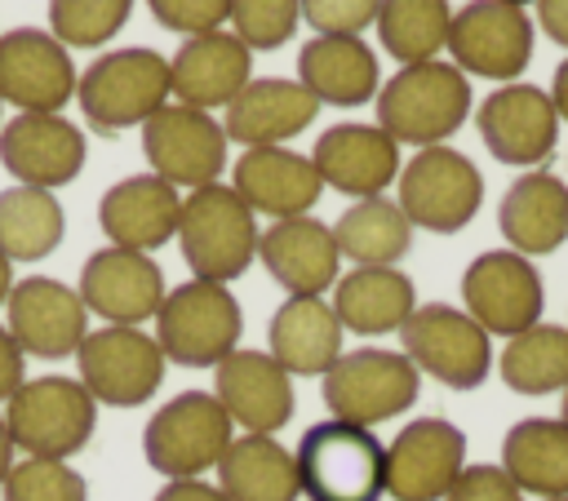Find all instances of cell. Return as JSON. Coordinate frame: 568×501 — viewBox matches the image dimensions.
<instances>
[{
  "instance_id": "25",
  "label": "cell",
  "mask_w": 568,
  "mask_h": 501,
  "mask_svg": "<svg viewBox=\"0 0 568 501\" xmlns=\"http://www.w3.org/2000/svg\"><path fill=\"white\" fill-rule=\"evenodd\" d=\"M178 222H182V195L155 173L120 177L98 200V226L115 248L151 253L178 235Z\"/></svg>"
},
{
  "instance_id": "17",
  "label": "cell",
  "mask_w": 568,
  "mask_h": 501,
  "mask_svg": "<svg viewBox=\"0 0 568 501\" xmlns=\"http://www.w3.org/2000/svg\"><path fill=\"white\" fill-rule=\"evenodd\" d=\"M9 310V337L22 355L36 359H67L89 337V310L80 293L53 275H27L13 279V293L4 301Z\"/></svg>"
},
{
  "instance_id": "26",
  "label": "cell",
  "mask_w": 568,
  "mask_h": 501,
  "mask_svg": "<svg viewBox=\"0 0 568 501\" xmlns=\"http://www.w3.org/2000/svg\"><path fill=\"white\" fill-rule=\"evenodd\" d=\"M231 191L253 213H266V217L284 222V217L311 213L324 195V182H320L311 155H297L288 146H253L235 160Z\"/></svg>"
},
{
  "instance_id": "24",
  "label": "cell",
  "mask_w": 568,
  "mask_h": 501,
  "mask_svg": "<svg viewBox=\"0 0 568 501\" xmlns=\"http://www.w3.org/2000/svg\"><path fill=\"white\" fill-rule=\"evenodd\" d=\"M248 80H253V49L231 31L191 35L169 58V89L182 106L195 111L231 106Z\"/></svg>"
},
{
  "instance_id": "37",
  "label": "cell",
  "mask_w": 568,
  "mask_h": 501,
  "mask_svg": "<svg viewBox=\"0 0 568 501\" xmlns=\"http://www.w3.org/2000/svg\"><path fill=\"white\" fill-rule=\"evenodd\" d=\"M373 27H377L382 49H386L399 67L430 62V58L448 44L453 4H448V0H382Z\"/></svg>"
},
{
  "instance_id": "29",
  "label": "cell",
  "mask_w": 568,
  "mask_h": 501,
  "mask_svg": "<svg viewBox=\"0 0 568 501\" xmlns=\"http://www.w3.org/2000/svg\"><path fill=\"white\" fill-rule=\"evenodd\" d=\"M497 226L501 239L524 257L555 253L568 239V186L546 168L515 177L497 204Z\"/></svg>"
},
{
  "instance_id": "5",
  "label": "cell",
  "mask_w": 568,
  "mask_h": 501,
  "mask_svg": "<svg viewBox=\"0 0 568 501\" xmlns=\"http://www.w3.org/2000/svg\"><path fill=\"white\" fill-rule=\"evenodd\" d=\"M240 333L244 315L226 284H178L155 310V341L164 359L182 368H217L231 350H240Z\"/></svg>"
},
{
  "instance_id": "47",
  "label": "cell",
  "mask_w": 568,
  "mask_h": 501,
  "mask_svg": "<svg viewBox=\"0 0 568 501\" xmlns=\"http://www.w3.org/2000/svg\"><path fill=\"white\" fill-rule=\"evenodd\" d=\"M550 102H555V111H559V120H568V58L555 67V80H550Z\"/></svg>"
},
{
  "instance_id": "27",
  "label": "cell",
  "mask_w": 568,
  "mask_h": 501,
  "mask_svg": "<svg viewBox=\"0 0 568 501\" xmlns=\"http://www.w3.org/2000/svg\"><path fill=\"white\" fill-rule=\"evenodd\" d=\"M315 115H320V102L311 98L306 84L266 75L240 89V98L226 106L222 129H226V142H240L244 151H253V146H284L288 137L311 129Z\"/></svg>"
},
{
  "instance_id": "16",
  "label": "cell",
  "mask_w": 568,
  "mask_h": 501,
  "mask_svg": "<svg viewBox=\"0 0 568 501\" xmlns=\"http://www.w3.org/2000/svg\"><path fill=\"white\" fill-rule=\"evenodd\" d=\"M462 470H466V434L444 417H417L386 448V497L444 501Z\"/></svg>"
},
{
  "instance_id": "18",
  "label": "cell",
  "mask_w": 568,
  "mask_h": 501,
  "mask_svg": "<svg viewBox=\"0 0 568 501\" xmlns=\"http://www.w3.org/2000/svg\"><path fill=\"white\" fill-rule=\"evenodd\" d=\"M479 137L501 164H541L559 142V111L537 84H497L475 111Z\"/></svg>"
},
{
  "instance_id": "50",
  "label": "cell",
  "mask_w": 568,
  "mask_h": 501,
  "mask_svg": "<svg viewBox=\"0 0 568 501\" xmlns=\"http://www.w3.org/2000/svg\"><path fill=\"white\" fill-rule=\"evenodd\" d=\"M559 421L568 426V386H564V403H559Z\"/></svg>"
},
{
  "instance_id": "9",
  "label": "cell",
  "mask_w": 568,
  "mask_h": 501,
  "mask_svg": "<svg viewBox=\"0 0 568 501\" xmlns=\"http://www.w3.org/2000/svg\"><path fill=\"white\" fill-rule=\"evenodd\" d=\"M399 341L413 368L435 377L448 390H475L493 372V341L462 306H448V301L417 306L404 319Z\"/></svg>"
},
{
  "instance_id": "1",
  "label": "cell",
  "mask_w": 568,
  "mask_h": 501,
  "mask_svg": "<svg viewBox=\"0 0 568 501\" xmlns=\"http://www.w3.org/2000/svg\"><path fill=\"white\" fill-rule=\"evenodd\" d=\"M470 115V84L453 62H413L399 67L377 89V129L399 146H444Z\"/></svg>"
},
{
  "instance_id": "35",
  "label": "cell",
  "mask_w": 568,
  "mask_h": 501,
  "mask_svg": "<svg viewBox=\"0 0 568 501\" xmlns=\"http://www.w3.org/2000/svg\"><path fill=\"white\" fill-rule=\"evenodd\" d=\"M67 217L53 191L9 186L0 191V253L9 262H40L62 244Z\"/></svg>"
},
{
  "instance_id": "43",
  "label": "cell",
  "mask_w": 568,
  "mask_h": 501,
  "mask_svg": "<svg viewBox=\"0 0 568 501\" xmlns=\"http://www.w3.org/2000/svg\"><path fill=\"white\" fill-rule=\"evenodd\" d=\"M444 501H524V492L501 466H466Z\"/></svg>"
},
{
  "instance_id": "40",
  "label": "cell",
  "mask_w": 568,
  "mask_h": 501,
  "mask_svg": "<svg viewBox=\"0 0 568 501\" xmlns=\"http://www.w3.org/2000/svg\"><path fill=\"white\" fill-rule=\"evenodd\" d=\"M302 22V0H231V35L248 49H280Z\"/></svg>"
},
{
  "instance_id": "33",
  "label": "cell",
  "mask_w": 568,
  "mask_h": 501,
  "mask_svg": "<svg viewBox=\"0 0 568 501\" xmlns=\"http://www.w3.org/2000/svg\"><path fill=\"white\" fill-rule=\"evenodd\" d=\"M217 488L231 501H297V461L271 434H240L231 439L226 457L217 461Z\"/></svg>"
},
{
  "instance_id": "23",
  "label": "cell",
  "mask_w": 568,
  "mask_h": 501,
  "mask_svg": "<svg viewBox=\"0 0 568 501\" xmlns=\"http://www.w3.org/2000/svg\"><path fill=\"white\" fill-rule=\"evenodd\" d=\"M257 257L288 297H324V288L337 284V266H342L333 226H324L311 213L271 222L257 235Z\"/></svg>"
},
{
  "instance_id": "46",
  "label": "cell",
  "mask_w": 568,
  "mask_h": 501,
  "mask_svg": "<svg viewBox=\"0 0 568 501\" xmlns=\"http://www.w3.org/2000/svg\"><path fill=\"white\" fill-rule=\"evenodd\" d=\"M537 22L559 49H568V0H537Z\"/></svg>"
},
{
  "instance_id": "48",
  "label": "cell",
  "mask_w": 568,
  "mask_h": 501,
  "mask_svg": "<svg viewBox=\"0 0 568 501\" xmlns=\"http://www.w3.org/2000/svg\"><path fill=\"white\" fill-rule=\"evenodd\" d=\"M9 470H13V434H9V426H4V417H0V488H4Z\"/></svg>"
},
{
  "instance_id": "6",
  "label": "cell",
  "mask_w": 568,
  "mask_h": 501,
  "mask_svg": "<svg viewBox=\"0 0 568 501\" xmlns=\"http://www.w3.org/2000/svg\"><path fill=\"white\" fill-rule=\"evenodd\" d=\"M4 426L13 434V448H22L27 457L67 461L93 439L98 403L80 381L49 372V377L22 381L13 390Z\"/></svg>"
},
{
  "instance_id": "14",
  "label": "cell",
  "mask_w": 568,
  "mask_h": 501,
  "mask_svg": "<svg viewBox=\"0 0 568 501\" xmlns=\"http://www.w3.org/2000/svg\"><path fill=\"white\" fill-rule=\"evenodd\" d=\"M226 129L213 120V111H195L182 102H164L146 124H142V151L155 177L169 186L200 191L222 177L226 168Z\"/></svg>"
},
{
  "instance_id": "12",
  "label": "cell",
  "mask_w": 568,
  "mask_h": 501,
  "mask_svg": "<svg viewBox=\"0 0 568 501\" xmlns=\"http://www.w3.org/2000/svg\"><path fill=\"white\" fill-rule=\"evenodd\" d=\"M75 364H80V386L93 395V403L138 408L160 390L169 359L151 333L102 324L80 341Z\"/></svg>"
},
{
  "instance_id": "8",
  "label": "cell",
  "mask_w": 568,
  "mask_h": 501,
  "mask_svg": "<svg viewBox=\"0 0 568 501\" xmlns=\"http://www.w3.org/2000/svg\"><path fill=\"white\" fill-rule=\"evenodd\" d=\"M231 417L209 390L173 395L142 430V452L164 479H200L231 448Z\"/></svg>"
},
{
  "instance_id": "51",
  "label": "cell",
  "mask_w": 568,
  "mask_h": 501,
  "mask_svg": "<svg viewBox=\"0 0 568 501\" xmlns=\"http://www.w3.org/2000/svg\"><path fill=\"white\" fill-rule=\"evenodd\" d=\"M506 4H515V9H524V4H537V0H506Z\"/></svg>"
},
{
  "instance_id": "11",
  "label": "cell",
  "mask_w": 568,
  "mask_h": 501,
  "mask_svg": "<svg viewBox=\"0 0 568 501\" xmlns=\"http://www.w3.org/2000/svg\"><path fill=\"white\" fill-rule=\"evenodd\" d=\"M546 288L532 257L515 248H488L462 270V310L493 337H515L541 324Z\"/></svg>"
},
{
  "instance_id": "28",
  "label": "cell",
  "mask_w": 568,
  "mask_h": 501,
  "mask_svg": "<svg viewBox=\"0 0 568 501\" xmlns=\"http://www.w3.org/2000/svg\"><path fill=\"white\" fill-rule=\"evenodd\" d=\"M297 84L320 106H364L382 89V67L359 35H315L297 53Z\"/></svg>"
},
{
  "instance_id": "52",
  "label": "cell",
  "mask_w": 568,
  "mask_h": 501,
  "mask_svg": "<svg viewBox=\"0 0 568 501\" xmlns=\"http://www.w3.org/2000/svg\"><path fill=\"white\" fill-rule=\"evenodd\" d=\"M546 501H568V497H546Z\"/></svg>"
},
{
  "instance_id": "13",
  "label": "cell",
  "mask_w": 568,
  "mask_h": 501,
  "mask_svg": "<svg viewBox=\"0 0 568 501\" xmlns=\"http://www.w3.org/2000/svg\"><path fill=\"white\" fill-rule=\"evenodd\" d=\"M444 49L462 75L515 84L532 62V22L506 0H466L453 13Z\"/></svg>"
},
{
  "instance_id": "21",
  "label": "cell",
  "mask_w": 568,
  "mask_h": 501,
  "mask_svg": "<svg viewBox=\"0 0 568 501\" xmlns=\"http://www.w3.org/2000/svg\"><path fill=\"white\" fill-rule=\"evenodd\" d=\"M213 395L244 434H275L297 408L293 377L271 359V350H231L213 368Z\"/></svg>"
},
{
  "instance_id": "39",
  "label": "cell",
  "mask_w": 568,
  "mask_h": 501,
  "mask_svg": "<svg viewBox=\"0 0 568 501\" xmlns=\"http://www.w3.org/2000/svg\"><path fill=\"white\" fill-rule=\"evenodd\" d=\"M4 501H89V483L67 461L27 457L4 479Z\"/></svg>"
},
{
  "instance_id": "36",
  "label": "cell",
  "mask_w": 568,
  "mask_h": 501,
  "mask_svg": "<svg viewBox=\"0 0 568 501\" xmlns=\"http://www.w3.org/2000/svg\"><path fill=\"white\" fill-rule=\"evenodd\" d=\"M497 372L515 395H550L568 386V328L532 324L506 337L497 355Z\"/></svg>"
},
{
  "instance_id": "15",
  "label": "cell",
  "mask_w": 568,
  "mask_h": 501,
  "mask_svg": "<svg viewBox=\"0 0 568 501\" xmlns=\"http://www.w3.org/2000/svg\"><path fill=\"white\" fill-rule=\"evenodd\" d=\"M80 71L71 67L67 44L40 27H13L0 35V102L36 115H62L75 98Z\"/></svg>"
},
{
  "instance_id": "45",
  "label": "cell",
  "mask_w": 568,
  "mask_h": 501,
  "mask_svg": "<svg viewBox=\"0 0 568 501\" xmlns=\"http://www.w3.org/2000/svg\"><path fill=\"white\" fill-rule=\"evenodd\" d=\"M151 501H231V497L204 479H169Z\"/></svg>"
},
{
  "instance_id": "32",
  "label": "cell",
  "mask_w": 568,
  "mask_h": 501,
  "mask_svg": "<svg viewBox=\"0 0 568 501\" xmlns=\"http://www.w3.org/2000/svg\"><path fill=\"white\" fill-rule=\"evenodd\" d=\"M501 470L519 492L568 497V426L559 417H524L501 439Z\"/></svg>"
},
{
  "instance_id": "34",
  "label": "cell",
  "mask_w": 568,
  "mask_h": 501,
  "mask_svg": "<svg viewBox=\"0 0 568 501\" xmlns=\"http://www.w3.org/2000/svg\"><path fill=\"white\" fill-rule=\"evenodd\" d=\"M337 253L351 257L355 266H395L413 248V222L404 208L386 195L355 200L337 222H333Z\"/></svg>"
},
{
  "instance_id": "38",
  "label": "cell",
  "mask_w": 568,
  "mask_h": 501,
  "mask_svg": "<svg viewBox=\"0 0 568 501\" xmlns=\"http://www.w3.org/2000/svg\"><path fill=\"white\" fill-rule=\"evenodd\" d=\"M133 0H49V35L67 49H102L124 31Z\"/></svg>"
},
{
  "instance_id": "49",
  "label": "cell",
  "mask_w": 568,
  "mask_h": 501,
  "mask_svg": "<svg viewBox=\"0 0 568 501\" xmlns=\"http://www.w3.org/2000/svg\"><path fill=\"white\" fill-rule=\"evenodd\" d=\"M9 293H13V262L0 253V306L9 301Z\"/></svg>"
},
{
  "instance_id": "30",
  "label": "cell",
  "mask_w": 568,
  "mask_h": 501,
  "mask_svg": "<svg viewBox=\"0 0 568 501\" xmlns=\"http://www.w3.org/2000/svg\"><path fill=\"white\" fill-rule=\"evenodd\" d=\"M328 306L342 333L382 337V333H399L404 319L417 310V288L399 266H355L337 275Z\"/></svg>"
},
{
  "instance_id": "2",
  "label": "cell",
  "mask_w": 568,
  "mask_h": 501,
  "mask_svg": "<svg viewBox=\"0 0 568 501\" xmlns=\"http://www.w3.org/2000/svg\"><path fill=\"white\" fill-rule=\"evenodd\" d=\"M297 483L311 501H382L386 497V443L368 426L315 421L297 452Z\"/></svg>"
},
{
  "instance_id": "42",
  "label": "cell",
  "mask_w": 568,
  "mask_h": 501,
  "mask_svg": "<svg viewBox=\"0 0 568 501\" xmlns=\"http://www.w3.org/2000/svg\"><path fill=\"white\" fill-rule=\"evenodd\" d=\"M382 0H302V18L315 27V35H359L377 22Z\"/></svg>"
},
{
  "instance_id": "7",
  "label": "cell",
  "mask_w": 568,
  "mask_h": 501,
  "mask_svg": "<svg viewBox=\"0 0 568 501\" xmlns=\"http://www.w3.org/2000/svg\"><path fill=\"white\" fill-rule=\"evenodd\" d=\"M422 372L404 350L364 346L351 355H337V364L324 372V403L337 421L351 426H377L417 403Z\"/></svg>"
},
{
  "instance_id": "41",
  "label": "cell",
  "mask_w": 568,
  "mask_h": 501,
  "mask_svg": "<svg viewBox=\"0 0 568 501\" xmlns=\"http://www.w3.org/2000/svg\"><path fill=\"white\" fill-rule=\"evenodd\" d=\"M146 9L155 13L160 27L186 35V40L222 31V22H231V0H146Z\"/></svg>"
},
{
  "instance_id": "3",
  "label": "cell",
  "mask_w": 568,
  "mask_h": 501,
  "mask_svg": "<svg viewBox=\"0 0 568 501\" xmlns=\"http://www.w3.org/2000/svg\"><path fill=\"white\" fill-rule=\"evenodd\" d=\"M169 98H173V89H169V58L155 53V49H142V44L111 49V53L93 58L80 71V84H75V102H80L84 120L98 133L138 129Z\"/></svg>"
},
{
  "instance_id": "4",
  "label": "cell",
  "mask_w": 568,
  "mask_h": 501,
  "mask_svg": "<svg viewBox=\"0 0 568 501\" xmlns=\"http://www.w3.org/2000/svg\"><path fill=\"white\" fill-rule=\"evenodd\" d=\"M257 213L222 182H209L182 200L178 244L195 279L231 284L257 257Z\"/></svg>"
},
{
  "instance_id": "19",
  "label": "cell",
  "mask_w": 568,
  "mask_h": 501,
  "mask_svg": "<svg viewBox=\"0 0 568 501\" xmlns=\"http://www.w3.org/2000/svg\"><path fill=\"white\" fill-rule=\"evenodd\" d=\"M89 155V142L80 133V124H71L67 115H36V111H18L13 120L0 124V164L9 177H18V186H67L80 177Z\"/></svg>"
},
{
  "instance_id": "10",
  "label": "cell",
  "mask_w": 568,
  "mask_h": 501,
  "mask_svg": "<svg viewBox=\"0 0 568 501\" xmlns=\"http://www.w3.org/2000/svg\"><path fill=\"white\" fill-rule=\"evenodd\" d=\"M395 182H399L395 204L404 208V217L435 235H453L470 226V217L484 204V177L475 160L453 146H422L399 168Z\"/></svg>"
},
{
  "instance_id": "44",
  "label": "cell",
  "mask_w": 568,
  "mask_h": 501,
  "mask_svg": "<svg viewBox=\"0 0 568 501\" xmlns=\"http://www.w3.org/2000/svg\"><path fill=\"white\" fill-rule=\"evenodd\" d=\"M22 372H27V355L18 350V341L9 337V328L0 324V403H9L13 390L27 381Z\"/></svg>"
},
{
  "instance_id": "22",
  "label": "cell",
  "mask_w": 568,
  "mask_h": 501,
  "mask_svg": "<svg viewBox=\"0 0 568 501\" xmlns=\"http://www.w3.org/2000/svg\"><path fill=\"white\" fill-rule=\"evenodd\" d=\"M311 164L328 191L373 200L399 177V142L377 124H333L320 133Z\"/></svg>"
},
{
  "instance_id": "31",
  "label": "cell",
  "mask_w": 568,
  "mask_h": 501,
  "mask_svg": "<svg viewBox=\"0 0 568 501\" xmlns=\"http://www.w3.org/2000/svg\"><path fill=\"white\" fill-rule=\"evenodd\" d=\"M266 341L288 377H324L342 355V324L324 297H284L271 315Z\"/></svg>"
},
{
  "instance_id": "20",
  "label": "cell",
  "mask_w": 568,
  "mask_h": 501,
  "mask_svg": "<svg viewBox=\"0 0 568 501\" xmlns=\"http://www.w3.org/2000/svg\"><path fill=\"white\" fill-rule=\"evenodd\" d=\"M75 293L89 315L120 324V328H138L142 319H155L169 288H164V270L151 262V253L106 244L80 266Z\"/></svg>"
}]
</instances>
